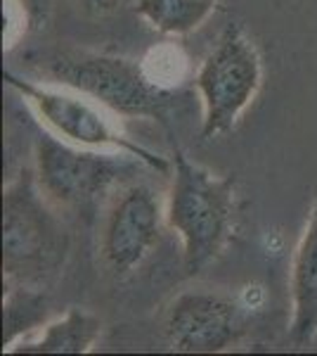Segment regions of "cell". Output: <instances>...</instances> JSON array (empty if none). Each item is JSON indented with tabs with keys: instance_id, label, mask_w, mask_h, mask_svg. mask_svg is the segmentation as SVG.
Masks as SVG:
<instances>
[{
	"instance_id": "cell-1",
	"label": "cell",
	"mask_w": 317,
	"mask_h": 356,
	"mask_svg": "<svg viewBox=\"0 0 317 356\" xmlns=\"http://www.w3.org/2000/svg\"><path fill=\"white\" fill-rule=\"evenodd\" d=\"M234 181L194 164L173 150V181L166 197V226L182 243L187 275L199 273L223 252L232 233Z\"/></svg>"
},
{
	"instance_id": "cell-2",
	"label": "cell",
	"mask_w": 317,
	"mask_h": 356,
	"mask_svg": "<svg viewBox=\"0 0 317 356\" xmlns=\"http://www.w3.org/2000/svg\"><path fill=\"white\" fill-rule=\"evenodd\" d=\"M53 83L90 97L117 117L164 119L173 102V90L161 88L147 76L145 65L130 57L60 50L45 62Z\"/></svg>"
},
{
	"instance_id": "cell-3",
	"label": "cell",
	"mask_w": 317,
	"mask_h": 356,
	"mask_svg": "<svg viewBox=\"0 0 317 356\" xmlns=\"http://www.w3.org/2000/svg\"><path fill=\"white\" fill-rule=\"evenodd\" d=\"M3 79L10 88L24 97L38 122L62 140L78 147H88V150L126 152L159 174H169L173 169V162H169L164 154L152 152L149 147L126 136L123 131H119V126L105 114V107L97 105L90 97L57 83H36L15 74L12 69H5Z\"/></svg>"
},
{
	"instance_id": "cell-4",
	"label": "cell",
	"mask_w": 317,
	"mask_h": 356,
	"mask_svg": "<svg viewBox=\"0 0 317 356\" xmlns=\"http://www.w3.org/2000/svg\"><path fill=\"white\" fill-rule=\"evenodd\" d=\"M194 86L201 100V138L230 134L263 86L261 53L239 24L223 29L216 48L199 65Z\"/></svg>"
},
{
	"instance_id": "cell-5",
	"label": "cell",
	"mask_w": 317,
	"mask_h": 356,
	"mask_svg": "<svg viewBox=\"0 0 317 356\" xmlns=\"http://www.w3.org/2000/svg\"><path fill=\"white\" fill-rule=\"evenodd\" d=\"M140 159L126 152L88 150L48 131L36 143V183L55 209L83 211L135 174ZM147 169V166H145Z\"/></svg>"
},
{
	"instance_id": "cell-6",
	"label": "cell",
	"mask_w": 317,
	"mask_h": 356,
	"mask_svg": "<svg viewBox=\"0 0 317 356\" xmlns=\"http://www.w3.org/2000/svg\"><path fill=\"white\" fill-rule=\"evenodd\" d=\"M53 209L31 169H24L5 188L3 271L8 280L38 278L60 261L65 240Z\"/></svg>"
},
{
	"instance_id": "cell-7",
	"label": "cell",
	"mask_w": 317,
	"mask_h": 356,
	"mask_svg": "<svg viewBox=\"0 0 317 356\" xmlns=\"http://www.w3.org/2000/svg\"><path fill=\"white\" fill-rule=\"evenodd\" d=\"M166 223V202L152 186L119 188L102 223V259L114 275H128L152 254Z\"/></svg>"
},
{
	"instance_id": "cell-8",
	"label": "cell",
	"mask_w": 317,
	"mask_h": 356,
	"mask_svg": "<svg viewBox=\"0 0 317 356\" xmlns=\"http://www.w3.org/2000/svg\"><path fill=\"white\" fill-rule=\"evenodd\" d=\"M246 312L221 292H182L166 312L164 332L171 349L182 354H218L246 332Z\"/></svg>"
},
{
	"instance_id": "cell-9",
	"label": "cell",
	"mask_w": 317,
	"mask_h": 356,
	"mask_svg": "<svg viewBox=\"0 0 317 356\" xmlns=\"http://www.w3.org/2000/svg\"><path fill=\"white\" fill-rule=\"evenodd\" d=\"M289 340L308 347L317 337V202L313 204L291 259Z\"/></svg>"
},
{
	"instance_id": "cell-10",
	"label": "cell",
	"mask_w": 317,
	"mask_h": 356,
	"mask_svg": "<svg viewBox=\"0 0 317 356\" xmlns=\"http://www.w3.org/2000/svg\"><path fill=\"white\" fill-rule=\"evenodd\" d=\"M102 335V321L83 309H69L55 321H45L40 332L17 342L12 354H88Z\"/></svg>"
},
{
	"instance_id": "cell-11",
	"label": "cell",
	"mask_w": 317,
	"mask_h": 356,
	"mask_svg": "<svg viewBox=\"0 0 317 356\" xmlns=\"http://www.w3.org/2000/svg\"><path fill=\"white\" fill-rule=\"evenodd\" d=\"M221 0H137L135 15L161 36L182 38L209 22Z\"/></svg>"
},
{
	"instance_id": "cell-12",
	"label": "cell",
	"mask_w": 317,
	"mask_h": 356,
	"mask_svg": "<svg viewBox=\"0 0 317 356\" xmlns=\"http://www.w3.org/2000/svg\"><path fill=\"white\" fill-rule=\"evenodd\" d=\"M3 318V352H10L22 337V332L31 335L33 330H38L48 321V302L38 292L17 285V288H10L8 295H5Z\"/></svg>"
},
{
	"instance_id": "cell-13",
	"label": "cell",
	"mask_w": 317,
	"mask_h": 356,
	"mask_svg": "<svg viewBox=\"0 0 317 356\" xmlns=\"http://www.w3.org/2000/svg\"><path fill=\"white\" fill-rule=\"evenodd\" d=\"M185 62L187 60L182 57L180 50L171 48V45H164V48L149 50L147 60L142 62V65H145L147 76L152 79L154 83L166 90H173V86H178L182 81Z\"/></svg>"
},
{
	"instance_id": "cell-14",
	"label": "cell",
	"mask_w": 317,
	"mask_h": 356,
	"mask_svg": "<svg viewBox=\"0 0 317 356\" xmlns=\"http://www.w3.org/2000/svg\"><path fill=\"white\" fill-rule=\"evenodd\" d=\"M26 31H43L53 13V0H15Z\"/></svg>"
},
{
	"instance_id": "cell-15",
	"label": "cell",
	"mask_w": 317,
	"mask_h": 356,
	"mask_svg": "<svg viewBox=\"0 0 317 356\" xmlns=\"http://www.w3.org/2000/svg\"><path fill=\"white\" fill-rule=\"evenodd\" d=\"M83 13L88 15H95V17H102V15H109L119 8L123 0H74Z\"/></svg>"
}]
</instances>
